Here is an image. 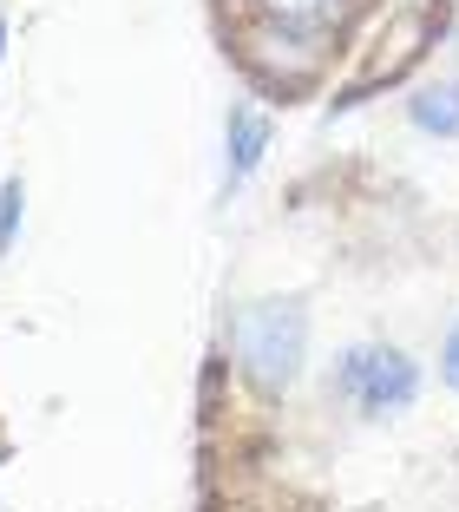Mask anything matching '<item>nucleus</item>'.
<instances>
[{
    "label": "nucleus",
    "mask_w": 459,
    "mask_h": 512,
    "mask_svg": "<svg viewBox=\"0 0 459 512\" xmlns=\"http://www.w3.org/2000/svg\"><path fill=\"white\" fill-rule=\"evenodd\" d=\"M230 355H237V375L250 388L289 394L302 381V362H309V309L296 296L243 302L230 316Z\"/></svg>",
    "instance_id": "obj_1"
},
{
    "label": "nucleus",
    "mask_w": 459,
    "mask_h": 512,
    "mask_svg": "<svg viewBox=\"0 0 459 512\" xmlns=\"http://www.w3.org/2000/svg\"><path fill=\"white\" fill-rule=\"evenodd\" d=\"M328 394L361 407V414H374V421H387V414H407L420 401V368H414V355H400L387 342H361L335 362Z\"/></svg>",
    "instance_id": "obj_2"
},
{
    "label": "nucleus",
    "mask_w": 459,
    "mask_h": 512,
    "mask_svg": "<svg viewBox=\"0 0 459 512\" xmlns=\"http://www.w3.org/2000/svg\"><path fill=\"white\" fill-rule=\"evenodd\" d=\"M269 138H276L269 112H256L250 99H237L230 119H223V191H243V184L256 178V165L269 158Z\"/></svg>",
    "instance_id": "obj_3"
},
{
    "label": "nucleus",
    "mask_w": 459,
    "mask_h": 512,
    "mask_svg": "<svg viewBox=\"0 0 459 512\" xmlns=\"http://www.w3.org/2000/svg\"><path fill=\"white\" fill-rule=\"evenodd\" d=\"M230 7H237V20H269V27H296V33H315V40H335L355 0H230Z\"/></svg>",
    "instance_id": "obj_4"
},
{
    "label": "nucleus",
    "mask_w": 459,
    "mask_h": 512,
    "mask_svg": "<svg viewBox=\"0 0 459 512\" xmlns=\"http://www.w3.org/2000/svg\"><path fill=\"white\" fill-rule=\"evenodd\" d=\"M420 40H427V14H400L394 33H381V40H374V53H368V66H361L355 92H361V86H381V79H394L400 66L420 53Z\"/></svg>",
    "instance_id": "obj_5"
},
{
    "label": "nucleus",
    "mask_w": 459,
    "mask_h": 512,
    "mask_svg": "<svg viewBox=\"0 0 459 512\" xmlns=\"http://www.w3.org/2000/svg\"><path fill=\"white\" fill-rule=\"evenodd\" d=\"M407 119L427 138H459V79H440V86H420L407 99Z\"/></svg>",
    "instance_id": "obj_6"
},
{
    "label": "nucleus",
    "mask_w": 459,
    "mask_h": 512,
    "mask_svg": "<svg viewBox=\"0 0 459 512\" xmlns=\"http://www.w3.org/2000/svg\"><path fill=\"white\" fill-rule=\"evenodd\" d=\"M20 217H27V184H20V178H0V256L20 243Z\"/></svg>",
    "instance_id": "obj_7"
},
{
    "label": "nucleus",
    "mask_w": 459,
    "mask_h": 512,
    "mask_svg": "<svg viewBox=\"0 0 459 512\" xmlns=\"http://www.w3.org/2000/svg\"><path fill=\"white\" fill-rule=\"evenodd\" d=\"M440 381L459 394V322L446 329V342H440Z\"/></svg>",
    "instance_id": "obj_8"
},
{
    "label": "nucleus",
    "mask_w": 459,
    "mask_h": 512,
    "mask_svg": "<svg viewBox=\"0 0 459 512\" xmlns=\"http://www.w3.org/2000/svg\"><path fill=\"white\" fill-rule=\"evenodd\" d=\"M0 60H7V14H0Z\"/></svg>",
    "instance_id": "obj_9"
}]
</instances>
